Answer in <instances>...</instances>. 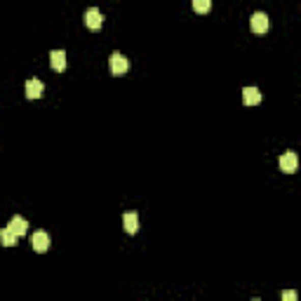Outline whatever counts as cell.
Returning a JSON list of instances; mask_svg holds the SVG:
<instances>
[{"label": "cell", "instance_id": "cell-4", "mask_svg": "<svg viewBox=\"0 0 301 301\" xmlns=\"http://www.w3.org/2000/svg\"><path fill=\"white\" fill-rule=\"evenodd\" d=\"M49 66H52V71L62 73L64 68H66V52L64 49H52L49 52Z\"/></svg>", "mask_w": 301, "mask_h": 301}, {"label": "cell", "instance_id": "cell-6", "mask_svg": "<svg viewBox=\"0 0 301 301\" xmlns=\"http://www.w3.org/2000/svg\"><path fill=\"white\" fill-rule=\"evenodd\" d=\"M10 231H12L14 235H17V238H21V235H26L29 233V222H26L24 216H12V219H10Z\"/></svg>", "mask_w": 301, "mask_h": 301}, {"label": "cell", "instance_id": "cell-10", "mask_svg": "<svg viewBox=\"0 0 301 301\" xmlns=\"http://www.w3.org/2000/svg\"><path fill=\"white\" fill-rule=\"evenodd\" d=\"M123 224H125V231H127V233H136V231H139V216H136V212H127V214L123 216Z\"/></svg>", "mask_w": 301, "mask_h": 301}, {"label": "cell", "instance_id": "cell-7", "mask_svg": "<svg viewBox=\"0 0 301 301\" xmlns=\"http://www.w3.org/2000/svg\"><path fill=\"white\" fill-rule=\"evenodd\" d=\"M31 242H33V250H36V252H40V254L49 250V235L45 233V231H38V233H33Z\"/></svg>", "mask_w": 301, "mask_h": 301}, {"label": "cell", "instance_id": "cell-8", "mask_svg": "<svg viewBox=\"0 0 301 301\" xmlns=\"http://www.w3.org/2000/svg\"><path fill=\"white\" fill-rule=\"evenodd\" d=\"M43 90H45L43 80L31 78L29 83H26V97H29V99H40V97H43Z\"/></svg>", "mask_w": 301, "mask_h": 301}, {"label": "cell", "instance_id": "cell-3", "mask_svg": "<svg viewBox=\"0 0 301 301\" xmlns=\"http://www.w3.org/2000/svg\"><path fill=\"white\" fill-rule=\"evenodd\" d=\"M101 24H104V17H101V12H99L97 7H90L85 12V26L87 29H92V31H99L101 29Z\"/></svg>", "mask_w": 301, "mask_h": 301}, {"label": "cell", "instance_id": "cell-11", "mask_svg": "<svg viewBox=\"0 0 301 301\" xmlns=\"http://www.w3.org/2000/svg\"><path fill=\"white\" fill-rule=\"evenodd\" d=\"M0 240H3V245H5V247H14L17 235H14L10 228H3V231H0Z\"/></svg>", "mask_w": 301, "mask_h": 301}, {"label": "cell", "instance_id": "cell-5", "mask_svg": "<svg viewBox=\"0 0 301 301\" xmlns=\"http://www.w3.org/2000/svg\"><path fill=\"white\" fill-rule=\"evenodd\" d=\"M250 26H252L254 33H266L268 31V17L264 12H254L252 19H250Z\"/></svg>", "mask_w": 301, "mask_h": 301}, {"label": "cell", "instance_id": "cell-1", "mask_svg": "<svg viewBox=\"0 0 301 301\" xmlns=\"http://www.w3.org/2000/svg\"><path fill=\"white\" fill-rule=\"evenodd\" d=\"M108 68H111V73L113 75H123L127 73V68H129V62L125 59L120 52H113L111 59H108Z\"/></svg>", "mask_w": 301, "mask_h": 301}, {"label": "cell", "instance_id": "cell-13", "mask_svg": "<svg viewBox=\"0 0 301 301\" xmlns=\"http://www.w3.org/2000/svg\"><path fill=\"white\" fill-rule=\"evenodd\" d=\"M280 299H283V301H294L296 299V292H283Z\"/></svg>", "mask_w": 301, "mask_h": 301}, {"label": "cell", "instance_id": "cell-12", "mask_svg": "<svg viewBox=\"0 0 301 301\" xmlns=\"http://www.w3.org/2000/svg\"><path fill=\"white\" fill-rule=\"evenodd\" d=\"M193 10L198 14H207L212 10V0H193Z\"/></svg>", "mask_w": 301, "mask_h": 301}, {"label": "cell", "instance_id": "cell-9", "mask_svg": "<svg viewBox=\"0 0 301 301\" xmlns=\"http://www.w3.org/2000/svg\"><path fill=\"white\" fill-rule=\"evenodd\" d=\"M242 101H245L247 106L261 104V92H259L257 87H245V90H242Z\"/></svg>", "mask_w": 301, "mask_h": 301}, {"label": "cell", "instance_id": "cell-2", "mask_svg": "<svg viewBox=\"0 0 301 301\" xmlns=\"http://www.w3.org/2000/svg\"><path fill=\"white\" fill-rule=\"evenodd\" d=\"M278 165H280V170H283L285 174H294L296 167H299V158H296V153H283L280 155V160H278Z\"/></svg>", "mask_w": 301, "mask_h": 301}]
</instances>
